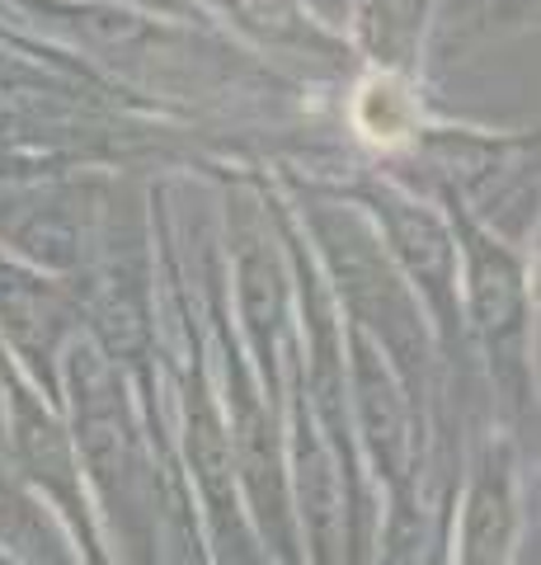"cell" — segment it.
Here are the masks:
<instances>
[{"instance_id":"1","label":"cell","mask_w":541,"mask_h":565,"mask_svg":"<svg viewBox=\"0 0 541 565\" xmlns=\"http://www.w3.org/2000/svg\"><path fill=\"white\" fill-rule=\"evenodd\" d=\"M391 236L400 245V255H405V264L429 282L433 292L447 282L452 274V241L439 222L429 217V212L419 207H405V203H391Z\"/></svg>"},{"instance_id":"2","label":"cell","mask_w":541,"mask_h":565,"mask_svg":"<svg viewBox=\"0 0 541 565\" xmlns=\"http://www.w3.org/2000/svg\"><path fill=\"white\" fill-rule=\"evenodd\" d=\"M470 302L476 316L485 321V330H509L518 321L522 307V282L509 255L490 250V245H476V264H470Z\"/></svg>"},{"instance_id":"3","label":"cell","mask_w":541,"mask_h":565,"mask_svg":"<svg viewBox=\"0 0 541 565\" xmlns=\"http://www.w3.org/2000/svg\"><path fill=\"white\" fill-rule=\"evenodd\" d=\"M188 452H194V471L203 490L213 500H226L231 494V476H236V457H231V438H226L221 419L207 401H198L188 411Z\"/></svg>"},{"instance_id":"4","label":"cell","mask_w":541,"mask_h":565,"mask_svg":"<svg viewBox=\"0 0 541 565\" xmlns=\"http://www.w3.org/2000/svg\"><path fill=\"white\" fill-rule=\"evenodd\" d=\"M509 500L495 481H480L476 500H470V519H466V565H495L509 546Z\"/></svg>"},{"instance_id":"5","label":"cell","mask_w":541,"mask_h":565,"mask_svg":"<svg viewBox=\"0 0 541 565\" xmlns=\"http://www.w3.org/2000/svg\"><path fill=\"white\" fill-rule=\"evenodd\" d=\"M20 452L43 481H52L57 490L72 486V448H66V438L57 434V424L39 411H29V405L20 411Z\"/></svg>"},{"instance_id":"6","label":"cell","mask_w":541,"mask_h":565,"mask_svg":"<svg viewBox=\"0 0 541 565\" xmlns=\"http://www.w3.org/2000/svg\"><path fill=\"white\" fill-rule=\"evenodd\" d=\"M240 20L264 39H288L296 33V0H226Z\"/></svg>"}]
</instances>
